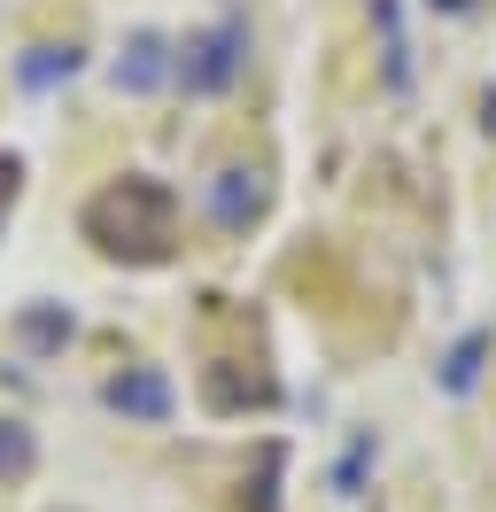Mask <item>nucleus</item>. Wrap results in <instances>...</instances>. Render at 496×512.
I'll return each mask as SVG.
<instances>
[{"mask_svg":"<svg viewBox=\"0 0 496 512\" xmlns=\"http://www.w3.org/2000/svg\"><path fill=\"white\" fill-rule=\"evenodd\" d=\"M248 70V16H217L210 32H194L179 47V86L186 94H225Z\"/></svg>","mask_w":496,"mask_h":512,"instance_id":"nucleus-1","label":"nucleus"},{"mask_svg":"<svg viewBox=\"0 0 496 512\" xmlns=\"http://www.w3.org/2000/svg\"><path fill=\"white\" fill-rule=\"evenodd\" d=\"M179 78V55H171V39L163 32H132L117 55V86L124 94H155V86H171Z\"/></svg>","mask_w":496,"mask_h":512,"instance_id":"nucleus-2","label":"nucleus"},{"mask_svg":"<svg viewBox=\"0 0 496 512\" xmlns=\"http://www.w3.org/2000/svg\"><path fill=\"white\" fill-rule=\"evenodd\" d=\"M101 404L109 412H124V419H171V381L155 373V365H132V373H117V381L101 388Z\"/></svg>","mask_w":496,"mask_h":512,"instance_id":"nucleus-3","label":"nucleus"},{"mask_svg":"<svg viewBox=\"0 0 496 512\" xmlns=\"http://www.w3.org/2000/svg\"><path fill=\"white\" fill-rule=\"evenodd\" d=\"M264 171H241V163H233V171H217V187H210V218L225 225V233H241L248 218H264Z\"/></svg>","mask_w":496,"mask_h":512,"instance_id":"nucleus-4","label":"nucleus"},{"mask_svg":"<svg viewBox=\"0 0 496 512\" xmlns=\"http://www.w3.org/2000/svg\"><path fill=\"white\" fill-rule=\"evenodd\" d=\"M78 70H86V55H78L70 39H62V47L47 39V47H24V55H16V86H24V94H55V86H70Z\"/></svg>","mask_w":496,"mask_h":512,"instance_id":"nucleus-5","label":"nucleus"},{"mask_svg":"<svg viewBox=\"0 0 496 512\" xmlns=\"http://www.w3.org/2000/svg\"><path fill=\"white\" fill-rule=\"evenodd\" d=\"M481 357H489V334H465L458 350L442 357V388H450V396H473V388H481Z\"/></svg>","mask_w":496,"mask_h":512,"instance_id":"nucleus-6","label":"nucleus"},{"mask_svg":"<svg viewBox=\"0 0 496 512\" xmlns=\"http://www.w3.org/2000/svg\"><path fill=\"white\" fill-rule=\"evenodd\" d=\"M31 458H39V443H31V427H16V419H0V474H31Z\"/></svg>","mask_w":496,"mask_h":512,"instance_id":"nucleus-7","label":"nucleus"},{"mask_svg":"<svg viewBox=\"0 0 496 512\" xmlns=\"http://www.w3.org/2000/svg\"><path fill=\"white\" fill-rule=\"evenodd\" d=\"M24 334L39 350H55V342H70V311H24Z\"/></svg>","mask_w":496,"mask_h":512,"instance_id":"nucleus-8","label":"nucleus"},{"mask_svg":"<svg viewBox=\"0 0 496 512\" xmlns=\"http://www.w3.org/2000/svg\"><path fill=\"white\" fill-rule=\"evenodd\" d=\"M16 179H24V163L0 156V218H8V202H16Z\"/></svg>","mask_w":496,"mask_h":512,"instance_id":"nucleus-9","label":"nucleus"}]
</instances>
